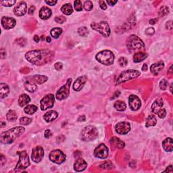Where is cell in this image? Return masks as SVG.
Segmentation results:
<instances>
[{
	"mask_svg": "<svg viewBox=\"0 0 173 173\" xmlns=\"http://www.w3.org/2000/svg\"><path fill=\"white\" fill-rule=\"evenodd\" d=\"M54 56V53L48 50H37L27 52L25 58L27 61L35 65L45 64L50 62Z\"/></svg>",
	"mask_w": 173,
	"mask_h": 173,
	"instance_id": "6da1fadb",
	"label": "cell"
},
{
	"mask_svg": "<svg viewBox=\"0 0 173 173\" xmlns=\"http://www.w3.org/2000/svg\"><path fill=\"white\" fill-rule=\"evenodd\" d=\"M24 127H16L9 129L8 131L3 132L1 134L0 141L1 143L3 144H10L14 141H15L16 138L19 137L20 135L24 133Z\"/></svg>",
	"mask_w": 173,
	"mask_h": 173,
	"instance_id": "7a4b0ae2",
	"label": "cell"
},
{
	"mask_svg": "<svg viewBox=\"0 0 173 173\" xmlns=\"http://www.w3.org/2000/svg\"><path fill=\"white\" fill-rule=\"evenodd\" d=\"M95 58L99 62L105 66H110L114 62V55L110 50H103L99 52Z\"/></svg>",
	"mask_w": 173,
	"mask_h": 173,
	"instance_id": "3957f363",
	"label": "cell"
},
{
	"mask_svg": "<svg viewBox=\"0 0 173 173\" xmlns=\"http://www.w3.org/2000/svg\"><path fill=\"white\" fill-rule=\"evenodd\" d=\"M81 138L82 141H90L96 139L98 136V131L92 125L87 126L83 129L81 134Z\"/></svg>",
	"mask_w": 173,
	"mask_h": 173,
	"instance_id": "277c9868",
	"label": "cell"
},
{
	"mask_svg": "<svg viewBox=\"0 0 173 173\" xmlns=\"http://www.w3.org/2000/svg\"><path fill=\"white\" fill-rule=\"evenodd\" d=\"M127 48L130 51L141 50L145 49V45L139 37L136 35L130 36L127 40Z\"/></svg>",
	"mask_w": 173,
	"mask_h": 173,
	"instance_id": "5b68a950",
	"label": "cell"
},
{
	"mask_svg": "<svg viewBox=\"0 0 173 173\" xmlns=\"http://www.w3.org/2000/svg\"><path fill=\"white\" fill-rule=\"evenodd\" d=\"M141 72L136 70H127L122 72L118 77L116 80V85L125 83L126 81H129L131 79H135L140 76Z\"/></svg>",
	"mask_w": 173,
	"mask_h": 173,
	"instance_id": "8992f818",
	"label": "cell"
},
{
	"mask_svg": "<svg viewBox=\"0 0 173 173\" xmlns=\"http://www.w3.org/2000/svg\"><path fill=\"white\" fill-rule=\"evenodd\" d=\"M91 27L95 31L102 34L105 37H108L110 34V28L108 23L105 21H101L99 23L92 22L91 24Z\"/></svg>",
	"mask_w": 173,
	"mask_h": 173,
	"instance_id": "52a82bcc",
	"label": "cell"
},
{
	"mask_svg": "<svg viewBox=\"0 0 173 173\" xmlns=\"http://www.w3.org/2000/svg\"><path fill=\"white\" fill-rule=\"evenodd\" d=\"M17 154L19 156V160H18V164L16 166V172L25 170L30 166L29 158H28V156L26 151L18 152Z\"/></svg>",
	"mask_w": 173,
	"mask_h": 173,
	"instance_id": "ba28073f",
	"label": "cell"
},
{
	"mask_svg": "<svg viewBox=\"0 0 173 173\" xmlns=\"http://www.w3.org/2000/svg\"><path fill=\"white\" fill-rule=\"evenodd\" d=\"M71 83H72V79H69L66 84L63 85L58 91L56 95V97L58 100H63V99H66L68 97L69 93H70Z\"/></svg>",
	"mask_w": 173,
	"mask_h": 173,
	"instance_id": "9c48e42d",
	"label": "cell"
},
{
	"mask_svg": "<svg viewBox=\"0 0 173 173\" xmlns=\"http://www.w3.org/2000/svg\"><path fill=\"white\" fill-rule=\"evenodd\" d=\"M49 158H50V159L52 162H54L56 164H60L62 162H64L65 160H66V155L61 150H56L51 152L50 156H49Z\"/></svg>",
	"mask_w": 173,
	"mask_h": 173,
	"instance_id": "30bf717a",
	"label": "cell"
},
{
	"mask_svg": "<svg viewBox=\"0 0 173 173\" xmlns=\"http://www.w3.org/2000/svg\"><path fill=\"white\" fill-rule=\"evenodd\" d=\"M55 101L54 95L49 94L45 96L41 100V110H46L48 108H51L54 106Z\"/></svg>",
	"mask_w": 173,
	"mask_h": 173,
	"instance_id": "8fae6325",
	"label": "cell"
},
{
	"mask_svg": "<svg viewBox=\"0 0 173 173\" xmlns=\"http://www.w3.org/2000/svg\"><path fill=\"white\" fill-rule=\"evenodd\" d=\"M109 150L105 144L101 143L97 146L94 150V156L100 159H105L108 157Z\"/></svg>",
	"mask_w": 173,
	"mask_h": 173,
	"instance_id": "7c38bea8",
	"label": "cell"
},
{
	"mask_svg": "<svg viewBox=\"0 0 173 173\" xmlns=\"http://www.w3.org/2000/svg\"><path fill=\"white\" fill-rule=\"evenodd\" d=\"M44 156L43 148L41 146H37L33 148L31 154L32 160L35 163H38L41 161Z\"/></svg>",
	"mask_w": 173,
	"mask_h": 173,
	"instance_id": "4fadbf2b",
	"label": "cell"
},
{
	"mask_svg": "<svg viewBox=\"0 0 173 173\" xmlns=\"http://www.w3.org/2000/svg\"><path fill=\"white\" fill-rule=\"evenodd\" d=\"M115 130L120 135H126L131 130V125L127 122H121L116 125Z\"/></svg>",
	"mask_w": 173,
	"mask_h": 173,
	"instance_id": "5bb4252c",
	"label": "cell"
},
{
	"mask_svg": "<svg viewBox=\"0 0 173 173\" xmlns=\"http://www.w3.org/2000/svg\"><path fill=\"white\" fill-rule=\"evenodd\" d=\"M129 103L130 108L133 111H136L139 110L141 106V102L140 99L135 95H130L129 99Z\"/></svg>",
	"mask_w": 173,
	"mask_h": 173,
	"instance_id": "9a60e30c",
	"label": "cell"
},
{
	"mask_svg": "<svg viewBox=\"0 0 173 173\" xmlns=\"http://www.w3.org/2000/svg\"><path fill=\"white\" fill-rule=\"evenodd\" d=\"M1 25L5 29H11L14 28L16 24V20L11 17H6L3 16L1 18Z\"/></svg>",
	"mask_w": 173,
	"mask_h": 173,
	"instance_id": "2e32d148",
	"label": "cell"
},
{
	"mask_svg": "<svg viewBox=\"0 0 173 173\" xmlns=\"http://www.w3.org/2000/svg\"><path fill=\"white\" fill-rule=\"evenodd\" d=\"M27 6L25 2L22 1L14 9V13L17 16H22L26 13Z\"/></svg>",
	"mask_w": 173,
	"mask_h": 173,
	"instance_id": "e0dca14e",
	"label": "cell"
},
{
	"mask_svg": "<svg viewBox=\"0 0 173 173\" xmlns=\"http://www.w3.org/2000/svg\"><path fill=\"white\" fill-rule=\"evenodd\" d=\"M87 80L86 76H81L76 79L73 85V89L74 91H79L83 88L84 85Z\"/></svg>",
	"mask_w": 173,
	"mask_h": 173,
	"instance_id": "ac0fdd59",
	"label": "cell"
},
{
	"mask_svg": "<svg viewBox=\"0 0 173 173\" xmlns=\"http://www.w3.org/2000/svg\"><path fill=\"white\" fill-rule=\"evenodd\" d=\"M87 163L83 158H79L76 160L74 164V169L77 172H81L86 169Z\"/></svg>",
	"mask_w": 173,
	"mask_h": 173,
	"instance_id": "d6986e66",
	"label": "cell"
},
{
	"mask_svg": "<svg viewBox=\"0 0 173 173\" xmlns=\"http://www.w3.org/2000/svg\"><path fill=\"white\" fill-rule=\"evenodd\" d=\"M164 68V63L163 62H158L152 64L151 66V68H150V70H151V72L154 76H157Z\"/></svg>",
	"mask_w": 173,
	"mask_h": 173,
	"instance_id": "ffe728a7",
	"label": "cell"
},
{
	"mask_svg": "<svg viewBox=\"0 0 173 173\" xmlns=\"http://www.w3.org/2000/svg\"><path fill=\"white\" fill-rule=\"evenodd\" d=\"M52 14V10L49 8L44 6V7L41 8L39 15L40 18H41L42 20H47L51 17Z\"/></svg>",
	"mask_w": 173,
	"mask_h": 173,
	"instance_id": "44dd1931",
	"label": "cell"
},
{
	"mask_svg": "<svg viewBox=\"0 0 173 173\" xmlns=\"http://www.w3.org/2000/svg\"><path fill=\"white\" fill-rule=\"evenodd\" d=\"M163 106V100L162 98H158L154 101L153 104L152 105V110L154 114H156L162 109Z\"/></svg>",
	"mask_w": 173,
	"mask_h": 173,
	"instance_id": "7402d4cb",
	"label": "cell"
},
{
	"mask_svg": "<svg viewBox=\"0 0 173 173\" xmlns=\"http://www.w3.org/2000/svg\"><path fill=\"white\" fill-rule=\"evenodd\" d=\"M58 116V114L57 112L54 110H50L45 114L43 116V119L47 123H50V122L54 121L55 119H57Z\"/></svg>",
	"mask_w": 173,
	"mask_h": 173,
	"instance_id": "603a6c76",
	"label": "cell"
},
{
	"mask_svg": "<svg viewBox=\"0 0 173 173\" xmlns=\"http://www.w3.org/2000/svg\"><path fill=\"white\" fill-rule=\"evenodd\" d=\"M162 147L166 152H172L173 150V142L171 138H167L163 141Z\"/></svg>",
	"mask_w": 173,
	"mask_h": 173,
	"instance_id": "cb8c5ba5",
	"label": "cell"
},
{
	"mask_svg": "<svg viewBox=\"0 0 173 173\" xmlns=\"http://www.w3.org/2000/svg\"><path fill=\"white\" fill-rule=\"evenodd\" d=\"M9 93L10 88L8 85H6V83H1V84H0V96H1V98L7 97Z\"/></svg>",
	"mask_w": 173,
	"mask_h": 173,
	"instance_id": "d4e9b609",
	"label": "cell"
},
{
	"mask_svg": "<svg viewBox=\"0 0 173 173\" xmlns=\"http://www.w3.org/2000/svg\"><path fill=\"white\" fill-rule=\"evenodd\" d=\"M30 101V98L28 95L22 94L18 98V104L20 107H23Z\"/></svg>",
	"mask_w": 173,
	"mask_h": 173,
	"instance_id": "484cf974",
	"label": "cell"
},
{
	"mask_svg": "<svg viewBox=\"0 0 173 173\" xmlns=\"http://www.w3.org/2000/svg\"><path fill=\"white\" fill-rule=\"evenodd\" d=\"M24 87H25L26 90L28 91L30 93H33L37 90V87L35 83L32 82V81H27L24 83Z\"/></svg>",
	"mask_w": 173,
	"mask_h": 173,
	"instance_id": "4316f807",
	"label": "cell"
},
{
	"mask_svg": "<svg viewBox=\"0 0 173 173\" xmlns=\"http://www.w3.org/2000/svg\"><path fill=\"white\" fill-rule=\"evenodd\" d=\"M147 57V54L144 52H137L133 56V61L135 63H139L145 60Z\"/></svg>",
	"mask_w": 173,
	"mask_h": 173,
	"instance_id": "83f0119b",
	"label": "cell"
},
{
	"mask_svg": "<svg viewBox=\"0 0 173 173\" xmlns=\"http://www.w3.org/2000/svg\"><path fill=\"white\" fill-rule=\"evenodd\" d=\"M48 77L44 75H34L32 77V81L34 83H37L38 84H42L48 81Z\"/></svg>",
	"mask_w": 173,
	"mask_h": 173,
	"instance_id": "f1b7e54d",
	"label": "cell"
},
{
	"mask_svg": "<svg viewBox=\"0 0 173 173\" xmlns=\"http://www.w3.org/2000/svg\"><path fill=\"white\" fill-rule=\"evenodd\" d=\"M61 11L65 15H70L73 12L72 6L70 3H66L61 8Z\"/></svg>",
	"mask_w": 173,
	"mask_h": 173,
	"instance_id": "f546056e",
	"label": "cell"
},
{
	"mask_svg": "<svg viewBox=\"0 0 173 173\" xmlns=\"http://www.w3.org/2000/svg\"><path fill=\"white\" fill-rule=\"evenodd\" d=\"M156 123H157V119H156L155 116L150 115L149 116L147 117V120H146L145 126L146 127H154V126L156 125Z\"/></svg>",
	"mask_w": 173,
	"mask_h": 173,
	"instance_id": "4dcf8cb0",
	"label": "cell"
},
{
	"mask_svg": "<svg viewBox=\"0 0 173 173\" xmlns=\"http://www.w3.org/2000/svg\"><path fill=\"white\" fill-rule=\"evenodd\" d=\"M37 107L34 105H28L27 106L25 107V108L24 109V112L27 114H33L34 113H35L37 110Z\"/></svg>",
	"mask_w": 173,
	"mask_h": 173,
	"instance_id": "1f68e13d",
	"label": "cell"
},
{
	"mask_svg": "<svg viewBox=\"0 0 173 173\" xmlns=\"http://www.w3.org/2000/svg\"><path fill=\"white\" fill-rule=\"evenodd\" d=\"M18 118V115L14 110H10L6 114V119L8 121H15Z\"/></svg>",
	"mask_w": 173,
	"mask_h": 173,
	"instance_id": "d6a6232c",
	"label": "cell"
},
{
	"mask_svg": "<svg viewBox=\"0 0 173 173\" xmlns=\"http://www.w3.org/2000/svg\"><path fill=\"white\" fill-rule=\"evenodd\" d=\"M50 33L52 37L58 39L61 35V34L62 33V30L61 28H54L51 30Z\"/></svg>",
	"mask_w": 173,
	"mask_h": 173,
	"instance_id": "836d02e7",
	"label": "cell"
},
{
	"mask_svg": "<svg viewBox=\"0 0 173 173\" xmlns=\"http://www.w3.org/2000/svg\"><path fill=\"white\" fill-rule=\"evenodd\" d=\"M114 108L117 110L121 111V112L125 110L126 108H127V105H126L125 103L122 101H116L114 103Z\"/></svg>",
	"mask_w": 173,
	"mask_h": 173,
	"instance_id": "e575fe53",
	"label": "cell"
},
{
	"mask_svg": "<svg viewBox=\"0 0 173 173\" xmlns=\"http://www.w3.org/2000/svg\"><path fill=\"white\" fill-rule=\"evenodd\" d=\"M111 143H112L113 145H114L116 147L119 148V149H122V148L125 147V143L116 137H114L113 139L111 140Z\"/></svg>",
	"mask_w": 173,
	"mask_h": 173,
	"instance_id": "d590c367",
	"label": "cell"
},
{
	"mask_svg": "<svg viewBox=\"0 0 173 173\" xmlns=\"http://www.w3.org/2000/svg\"><path fill=\"white\" fill-rule=\"evenodd\" d=\"M168 12H169V10H168V8L167 6H162V7L160 8V12H159V16L160 17H163L166 14H168Z\"/></svg>",
	"mask_w": 173,
	"mask_h": 173,
	"instance_id": "8d00e7d4",
	"label": "cell"
},
{
	"mask_svg": "<svg viewBox=\"0 0 173 173\" xmlns=\"http://www.w3.org/2000/svg\"><path fill=\"white\" fill-rule=\"evenodd\" d=\"M78 32H79V35L85 37V36H86L87 34H88V32H89L88 28H87V27H85V26L80 27L78 30Z\"/></svg>",
	"mask_w": 173,
	"mask_h": 173,
	"instance_id": "74e56055",
	"label": "cell"
},
{
	"mask_svg": "<svg viewBox=\"0 0 173 173\" xmlns=\"http://www.w3.org/2000/svg\"><path fill=\"white\" fill-rule=\"evenodd\" d=\"M32 122V119L27 117H22L20 120V123L22 125H28Z\"/></svg>",
	"mask_w": 173,
	"mask_h": 173,
	"instance_id": "f35d334b",
	"label": "cell"
},
{
	"mask_svg": "<svg viewBox=\"0 0 173 173\" xmlns=\"http://www.w3.org/2000/svg\"><path fill=\"white\" fill-rule=\"evenodd\" d=\"M84 6L85 10H86V11H91L93 8V4L92 3V1H85L84 6Z\"/></svg>",
	"mask_w": 173,
	"mask_h": 173,
	"instance_id": "ab89813d",
	"label": "cell"
},
{
	"mask_svg": "<svg viewBox=\"0 0 173 173\" xmlns=\"http://www.w3.org/2000/svg\"><path fill=\"white\" fill-rule=\"evenodd\" d=\"M74 8L77 11L80 12L82 11L83 10V6H82V2H81L80 0H77L74 2Z\"/></svg>",
	"mask_w": 173,
	"mask_h": 173,
	"instance_id": "60d3db41",
	"label": "cell"
},
{
	"mask_svg": "<svg viewBox=\"0 0 173 173\" xmlns=\"http://www.w3.org/2000/svg\"><path fill=\"white\" fill-rule=\"evenodd\" d=\"M54 20H55V21L57 22V23L62 24V23H64L65 21H66V18L64 16H56V17L55 18Z\"/></svg>",
	"mask_w": 173,
	"mask_h": 173,
	"instance_id": "b9f144b4",
	"label": "cell"
},
{
	"mask_svg": "<svg viewBox=\"0 0 173 173\" xmlns=\"http://www.w3.org/2000/svg\"><path fill=\"white\" fill-rule=\"evenodd\" d=\"M168 86V81L166 79H162L160 82V88L162 90H165L167 88Z\"/></svg>",
	"mask_w": 173,
	"mask_h": 173,
	"instance_id": "7bdbcfd3",
	"label": "cell"
},
{
	"mask_svg": "<svg viewBox=\"0 0 173 173\" xmlns=\"http://www.w3.org/2000/svg\"><path fill=\"white\" fill-rule=\"evenodd\" d=\"M16 1H1V4L3 5V6H5V7H11L14 4L16 3Z\"/></svg>",
	"mask_w": 173,
	"mask_h": 173,
	"instance_id": "ee69618b",
	"label": "cell"
},
{
	"mask_svg": "<svg viewBox=\"0 0 173 173\" xmlns=\"http://www.w3.org/2000/svg\"><path fill=\"white\" fill-rule=\"evenodd\" d=\"M119 64L121 65V66H126L127 65L128 61L125 58H124V57H121V58H120V59H119Z\"/></svg>",
	"mask_w": 173,
	"mask_h": 173,
	"instance_id": "f6af8a7d",
	"label": "cell"
},
{
	"mask_svg": "<svg viewBox=\"0 0 173 173\" xmlns=\"http://www.w3.org/2000/svg\"><path fill=\"white\" fill-rule=\"evenodd\" d=\"M157 114L158 115V116H159L160 118V119H164V118H165V116H166V110L162 108L157 113Z\"/></svg>",
	"mask_w": 173,
	"mask_h": 173,
	"instance_id": "bcb514c9",
	"label": "cell"
},
{
	"mask_svg": "<svg viewBox=\"0 0 173 173\" xmlns=\"http://www.w3.org/2000/svg\"><path fill=\"white\" fill-rule=\"evenodd\" d=\"M154 32H155V30H154V28L152 27L148 28L145 30V33L148 34V35H152V34H154Z\"/></svg>",
	"mask_w": 173,
	"mask_h": 173,
	"instance_id": "7dc6e473",
	"label": "cell"
},
{
	"mask_svg": "<svg viewBox=\"0 0 173 173\" xmlns=\"http://www.w3.org/2000/svg\"><path fill=\"white\" fill-rule=\"evenodd\" d=\"M62 67H63V65H62V64L61 62H57L54 65V68H55V69H56V70H62Z\"/></svg>",
	"mask_w": 173,
	"mask_h": 173,
	"instance_id": "c3c4849f",
	"label": "cell"
},
{
	"mask_svg": "<svg viewBox=\"0 0 173 173\" xmlns=\"http://www.w3.org/2000/svg\"><path fill=\"white\" fill-rule=\"evenodd\" d=\"M99 6H100V8L103 10H105L107 9V6H106V4L105 3L104 1H99Z\"/></svg>",
	"mask_w": 173,
	"mask_h": 173,
	"instance_id": "681fc988",
	"label": "cell"
},
{
	"mask_svg": "<svg viewBox=\"0 0 173 173\" xmlns=\"http://www.w3.org/2000/svg\"><path fill=\"white\" fill-rule=\"evenodd\" d=\"M44 135H45V137L47 138V139H49L51 136H52V133H51V131L49 129H47L45 131V133H44Z\"/></svg>",
	"mask_w": 173,
	"mask_h": 173,
	"instance_id": "f907efd6",
	"label": "cell"
},
{
	"mask_svg": "<svg viewBox=\"0 0 173 173\" xmlns=\"http://www.w3.org/2000/svg\"><path fill=\"white\" fill-rule=\"evenodd\" d=\"M110 166H112V164L111 162H105L104 163H103L102 165L101 166V167L104 168H107L110 167Z\"/></svg>",
	"mask_w": 173,
	"mask_h": 173,
	"instance_id": "816d5d0a",
	"label": "cell"
},
{
	"mask_svg": "<svg viewBox=\"0 0 173 173\" xmlns=\"http://www.w3.org/2000/svg\"><path fill=\"white\" fill-rule=\"evenodd\" d=\"M166 28L168 30H171L172 28V22L171 20H170V21H168L166 22Z\"/></svg>",
	"mask_w": 173,
	"mask_h": 173,
	"instance_id": "f5cc1de1",
	"label": "cell"
},
{
	"mask_svg": "<svg viewBox=\"0 0 173 173\" xmlns=\"http://www.w3.org/2000/svg\"><path fill=\"white\" fill-rule=\"evenodd\" d=\"M45 2L47 4H48L49 6H55L57 3V1H56V0H55V1L54 0H53V1H45Z\"/></svg>",
	"mask_w": 173,
	"mask_h": 173,
	"instance_id": "db71d44e",
	"label": "cell"
},
{
	"mask_svg": "<svg viewBox=\"0 0 173 173\" xmlns=\"http://www.w3.org/2000/svg\"><path fill=\"white\" fill-rule=\"evenodd\" d=\"M34 10H35V8H34V6H31V7L29 8V10H28V14H32L34 13Z\"/></svg>",
	"mask_w": 173,
	"mask_h": 173,
	"instance_id": "11a10c76",
	"label": "cell"
},
{
	"mask_svg": "<svg viewBox=\"0 0 173 173\" xmlns=\"http://www.w3.org/2000/svg\"><path fill=\"white\" fill-rule=\"evenodd\" d=\"M172 166H169L168 167L166 168V170H165L164 171V172H172Z\"/></svg>",
	"mask_w": 173,
	"mask_h": 173,
	"instance_id": "9f6ffc18",
	"label": "cell"
},
{
	"mask_svg": "<svg viewBox=\"0 0 173 173\" xmlns=\"http://www.w3.org/2000/svg\"><path fill=\"white\" fill-rule=\"evenodd\" d=\"M107 2L110 6H114V5H115V4L118 1H111V0H108Z\"/></svg>",
	"mask_w": 173,
	"mask_h": 173,
	"instance_id": "6f0895ef",
	"label": "cell"
},
{
	"mask_svg": "<svg viewBox=\"0 0 173 173\" xmlns=\"http://www.w3.org/2000/svg\"><path fill=\"white\" fill-rule=\"evenodd\" d=\"M19 39L20 41V42H18V41H16L18 43V44L19 45H22V46H23V45H25V43H22V41H24V40H25L24 39H23V38H20V39Z\"/></svg>",
	"mask_w": 173,
	"mask_h": 173,
	"instance_id": "680465c9",
	"label": "cell"
},
{
	"mask_svg": "<svg viewBox=\"0 0 173 173\" xmlns=\"http://www.w3.org/2000/svg\"><path fill=\"white\" fill-rule=\"evenodd\" d=\"M3 52H5V51H4V50H3V48H1V58L2 59L5 58V57L3 56V55H5V56H6V52L3 53Z\"/></svg>",
	"mask_w": 173,
	"mask_h": 173,
	"instance_id": "91938a15",
	"label": "cell"
},
{
	"mask_svg": "<svg viewBox=\"0 0 173 173\" xmlns=\"http://www.w3.org/2000/svg\"><path fill=\"white\" fill-rule=\"evenodd\" d=\"M147 64H144L142 66V70L143 71H147Z\"/></svg>",
	"mask_w": 173,
	"mask_h": 173,
	"instance_id": "94428289",
	"label": "cell"
},
{
	"mask_svg": "<svg viewBox=\"0 0 173 173\" xmlns=\"http://www.w3.org/2000/svg\"><path fill=\"white\" fill-rule=\"evenodd\" d=\"M158 21V19H156V18H155V19H152L150 21V24H154L156 23V22Z\"/></svg>",
	"mask_w": 173,
	"mask_h": 173,
	"instance_id": "6125c7cd",
	"label": "cell"
},
{
	"mask_svg": "<svg viewBox=\"0 0 173 173\" xmlns=\"http://www.w3.org/2000/svg\"><path fill=\"white\" fill-rule=\"evenodd\" d=\"M33 39L36 43H38L39 41V37L38 35H34Z\"/></svg>",
	"mask_w": 173,
	"mask_h": 173,
	"instance_id": "be15d7a7",
	"label": "cell"
},
{
	"mask_svg": "<svg viewBox=\"0 0 173 173\" xmlns=\"http://www.w3.org/2000/svg\"><path fill=\"white\" fill-rule=\"evenodd\" d=\"M46 40H47V42H48V43H50L51 41H52V39H51V38L50 37H48L46 38Z\"/></svg>",
	"mask_w": 173,
	"mask_h": 173,
	"instance_id": "e7e4bbea",
	"label": "cell"
}]
</instances>
